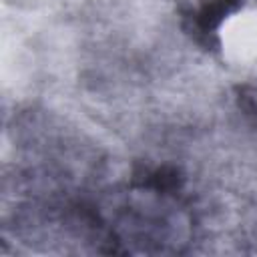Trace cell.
Segmentation results:
<instances>
[{
  "instance_id": "1",
  "label": "cell",
  "mask_w": 257,
  "mask_h": 257,
  "mask_svg": "<svg viewBox=\"0 0 257 257\" xmlns=\"http://www.w3.org/2000/svg\"><path fill=\"white\" fill-rule=\"evenodd\" d=\"M151 185L157 189H171L177 185V173L171 169H161L151 175Z\"/></svg>"
}]
</instances>
